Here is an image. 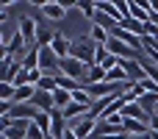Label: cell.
Returning a JSON list of instances; mask_svg holds the SVG:
<instances>
[{
    "label": "cell",
    "mask_w": 158,
    "mask_h": 139,
    "mask_svg": "<svg viewBox=\"0 0 158 139\" xmlns=\"http://www.w3.org/2000/svg\"><path fill=\"white\" fill-rule=\"evenodd\" d=\"M94 50H97V45L92 42V36L89 33H83V36H75L72 39V59H78L81 64H86V67H92L94 64Z\"/></svg>",
    "instance_id": "cell-1"
},
{
    "label": "cell",
    "mask_w": 158,
    "mask_h": 139,
    "mask_svg": "<svg viewBox=\"0 0 158 139\" xmlns=\"http://www.w3.org/2000/svg\"><path fill=\"white\" fill-rule=\"evenodd\" d=\"M31 3L39 6L47 20H56V22L58 20H67V8H69L67 3H58V0H31Z\"/></svg>",
    "instance_id": "cell-2"
},
{
    "label": "cell",
    "mask_w": 158,
    "mask_h": 139,
    "mask_svg": "<svg viewBox=\"0 0 158 139\" xmlns=\"http://www.w3.org/2000/svg\"><path fill=\"white\" fill-rule=\"evenodd\" d=\"M58 70H61L58 75L75 78V81H81V84H83V78H86V70H89V67H86V64H81L78 59H72V56H69V59H61V61H58Z\"/></svg>",
    "instance_id": "cell-3"
},
{
    "label": "cell",
    "mask_w": 158,
    "mask_h": 139,
    "mask_svg": "<svg viewBox=\"0 0 158 139\" xmlns=\"http://www.w3.org/2000/svg\"><path fill=\"white\" fill-rule=\"evenodd\" d=\"M69 128H72V131L78 134V139H92V137H94V128H97V120L86 114V117L75 120V123H72Z\"/></svg>",
    "instance_id": "cell-4"
},
{
    "label": "cell",
    "mask_w": 158,
    "mask_h": 139,
    "mask_svg": "<svg viewBox=\"0 0 158 139\" xmlns=\"http://www.w3.org/2000/svg\"><path fill=\"white\" fill-rule=\"evenodd\" d=\"M106 47H108V53H111L114 59H136V56H139V53H136L133 47H128V45H125L122 39H114V36H111V39L106 42Z\"/></svg>",
    "instance_id": "cell-5"
},
{
    "label": "cell",
    "mask_w": 158,
    "mask_h": 139,
    "mask_svg": "<svg viewBox=\"0 0 158 139\" xmlns=\"http://www.w3.org/2000/svg\"><path fill=\"white\" fill-rule=\"evenodd\" d=\"M19 33L25 36L28 47H36V33H39V22L33 17H22L19 20Z\"/></svg>",
    "instance_id": "cell-6"
},
{
    "label": "cell",
    "mask_w": 158,
    "mask_h": 139,
    "mask_svg": "<svg viewBox=\"0 0 158 139\" xmlns=\"http://www.w3.org/2000/svg\"><path fill=\"white\" fill-rule=\"evenodd\" d=\"M111 36H114V39H122V42H125L128 47H133L136 53L142 50V39H139L136 33H131V31H125V28H119V25H117V28L111 31Z\"/></svg>",
    "instance_id": "cell-7"
},
{
    "label": "cell",
    "mask_w": 158,
    "mask_h": 139,
    "mask_svg": "<svg viewBox=\"0 0 158 139\" xmlns=\"http://www.w3.org/2000/svg\"><path fill=\"white\" fill-rule=\"evenodd\" d=\"M53 53L58 56V59H69V53H72V39H67L64 33H56V39H53Z\"/></svg>",
    "instance_id": "cell-8"
},
{
    "label": "cell",
    "mask_w": 158,
    "mask_h": 139,
    "mask_svg": "<svg viewBox=\"0 0 158 139\" xmlns=\"http://www.w3.org/2000/svg\"><path fill=\"white\" fill-rule=\"evenodd\" d=\"M128 6H131V17H133V20H139V22H144V25H147V22H153L150 3H133V0H131Z\"/></svg>",
    "instance_id": "cell-9"
},
{
    "label": "cell",
    "mask_w": 158,
    "mask_h": 139,
    "mask_svg": "<svg viewBox=\"0 0 158 139\" xmlns=\"http://www.w3.org/2000/svg\"><path fill=\"white\" fill-rule=\"evenodd\" d=\"M122 117H128V120H139V123H147V125H150V114H147L139 103H128V106L122 109Z\"/></svg>",
    "instance_id": "cell-10"
},
{
    "label": "cell",
    "mask_w": 158,
    "mask_h": 139,
    "mask_svg": "<svg viewBox=\"0 0 158 139\" xmlns=\"http://www.w3.org/2000/svg\"><path fill=\"white\" fill-rule=\"evenodd\" d=\"M106 75H108V70H106V67H100V64H92V67L86 70L83 86H89V84H103V81H106Z\"/></svg>",
    "instance_id": "cell-11"
},
{
    "label": "cell",
    "mask_w": 158,
    "mask_h": 139,
    "mask_svg": "<svg viewBox=\"0 0 158 139\" xmlns=\"http://www.w3.org/2000/svg\"><path fill=\"white\" fill-rule=\"evenodd\" d=\"M33 106L39 109V111H56V100H53V95L50 92H36V98H33Z\"/></svg>",
    "instance_id": "cell-12"
},
{
    "label": "cell",
    "mask_w": 158,
    "mask_h": 139,
    "mask_svg": "<svg viewBox=\"0 0 158 139\" xmlns=\"http://www.w3.org/2000/svg\"><path fill=\"white\" fill-rule=\"evenodd\" d=\"M94 6H97V11L108 14L114 22H122V14H119V6H117V3H108V0H97Z\"/></svg>",
    "instance_id": "cell-13"
},
{
    "label": "cell",
    "mask_w": 158,
    "mask_h": 139,
    "mask_svg": "<svg viewBox=\"0 0 158 139\" xmlns=\"http://www.w3.org/2000/svg\"><path fill=\"white\" fill-rule=\"evenodd\" d=\"M122 128H125V134H136V137H142V134H150V125H147V123H139V120H128V117H125Z\"/></svg>",
    "instance_id": "cell-14"
},
{
    "label": "cell",
    "mask_w": 158,
    "mask_h": 139,
    "mask_svg": "<svg viewBox=\"0 0 158 139\" xmlns=\"http://www.w3.org/2000/svg\"><path fill=\"white\" fill-rule=\"evenodd\" d=\"M142 95H144V89H142V84H133V81H128V89H125V103H139L142 100Z\"/></svg>",
    "instance_id": "cell-15"
},
{
    "label": "cell",
    "mask_w": 158,
    "mask_h": 139,
    "mask_svg": "<svg viewBox=\"0 0 158 139\" xmlns=\"http://www.w3.org/2000/svg\"><path fill=\"white\" fill-rule=\"evenodd\" d=\"M19 61H22V67H25L28 72H31V70H39V47H31Z\"/></svg>",
    "instance_id": "cell-16"
},
{
    "label": "cell",
    "mask_w": 158,
    "mask_h": 139,
    "mask_svg": "<svg viewBox=\"0 0 158 139\" xmlns=\"http://www.w3.org/2000/svg\"><path fill=\"white\" fill-rule=\"evenodd\" d=\"M119 28H125V31H131V33H136L139 39L144 36V22H139V20H133V17H128V20H122V22H119Z\"/></svg>",
    "instance_id": "cell-17"
},
{
    "label": "cell",
    "mask_w": 158,
    "mask_h": 139,
    "mask_svg": "<svg viewBox=\"0 0 158 139\" xmlns=\"http://www.w3.org/2000/svg\"><path fill=\"white\" fill-rule=\"evenodd\" d=\"M89 36H92L94 45H106V42L111 39V33H108L106 28H100V25H89Z\"/></svg>",
    "instance_id": "cell-18"
},
{
    "label": "cell",
    "mask_w": 158,
    "mask_h": 139,
    "mask_svg": "<svg viewBox=\"0 0 158 139\" xmlns=\"http://www.w3.org/2000/svg\"><path fill=\"white\" fill-rule=\"evenodd\" d=\"M53 100H56V109H61V111H64V109L72 103V92H67V89H61V86H58V89L53 92Z\"/></svg>",
    "instance_id": "cell-19"
},
{
    "label": "cell",
    "mask_w": 158,
    "mask_h": 139,
    "mask_svg": "<svg viewBox=\"0 0 158 139\" xmlns=\"http://www.w3.org/2000/svg\"><path fill=\"white\" fill-rule=\"evenodd\" d=\"M92 25H100V28H106V31L111 33V31H114V28H117L119 22H114V20H111L108 14H103V11H97V14H94V20H92Z\"/></svg>",
    "instance_id": "cell-20"
},
{
    "label": "cell",
    "mask_w": 158,
    "mask_h": 139,
    "mask_svg": "<svg viewBox=\"0 0 158 139\" xmlns=\"http://www.w3.org/2000/svg\"><path fill=\"white\" fill-rule=\"evenodd\" d=\"M14 98H17V86L0 81V103H14Z\"/></svg>",
    "instance_id": "cell-21"
},
{
    "label": "cell",
    "mask_w": 158,
    "mask_h": 139,
    "mask_svg": "<svg viewBox=\"0 0 158 139\" xmlns=\"http://www.w3.org/2000/svg\"><path fill=\"white\" fill-rule=\"evenodd\" d=\"M56 84L61 86V89H67V92H78L83 84L81 81H75V78H67V75H56Z\"/></svg>",
    "instance_id": "cell-22"
},
{
    "label": "cell",
    "mask_w": 158,
    "mask_h": 139,
    "mask_svg": "<svg viewBox=\"0 0 158 139\" xmlns=\"http://www.w3.org/2000/svg\"><path fill=\"white\" fill-rule=\"evenodd\" d=\"M75 8H81V14H83L89 22H92V20H94V14H97V6H94V3H86V0H78V3H75Z\"/></svg>",
    "instance_id": "cell-23"
},
{
    "label": "cell",
    "mask_w": 158,
    "mask_h": 139,
    "mask_svg": "<svg viewBox=\"0 0 158 139\" xmlns=\"http://www.w3.org/2000/svg\"><path fill=\"white\" fill-rule=\"evenodd\" d=\"M72 103H81V106H89V109L94 106V100H92V95H89V92H86L83 86H81L78 92H72Z\"/></svg>",
    "instance_id": "cell-24"
},
{
    "label": "cell",
    "mask_w": 158,
    "mask_h": 139,
    "mask_svg": "<svg viewBox=\"0 0 158 139\" xmlns=\"http://www.w3.org/2000/svg\"><path fill=\"white\" fill-rule=\"evenodd\" d=\"M36 89H42V92H50V95H53V92L58 89V84H56V78H53V75H44V78L39 81V86H36Z\"/></svg>",
    "instance_id": "cell-25"
},
{
    "label": "cell",
    "mask_w": 158,
    "mask_h": 139,
    "mask_svg": "<svg viewBox=\"0 0 158 139\" xmlns=\"http://www.w3.org/2000/svg\"><path fill=\"white\" fill-rule=\"evenodd\" d=\"M108 56H111V53H108V47H106V45H97V50H94V64H100V67H103V64L108 61Z\"/></svg>",
    "instance_id": "cell-26"
},
{
    "label": "cell",
    "mask_w": 158,
    "mask_h": 139,
    "mask_svg": "<svg viewBox=\"0 0 158 139\" xmlns=\"http://www.w3.org/2000/svg\"><path fill=\"white\" fill-rule=\"evenodd\" d=\"M139 84H142L144 92H158V84L153 81V78H144V81H139Z\"/></svg>",
    "instance_id": "cell-27"
},
{
    "label": "cell",
    "mask_w": 158,
    "mask_h": 139,
    "mask_svg": "<svg viewBox=\"0 0 158 139\" xmlns=\"http://www.w3.org/2000/svg\"><path fill=\"white\" fill-rule=\"evenodd\" d=\"M125 139H153V134H142V137H136V134H128Z\"/></svg>",
    "instance_id": "cell-28"
},
{
    "label": "cell",
    "mask_w": 158,
    "mask_h": 139,
    "mask_svg": "<svg viewBox=\"0 0 158 139\" xmlns=\"http://www.w3.org/2000/svg\"><path fill=\"white\" fill-rule=\"evenodd\" d=\"M44 139H53V137H44Z\"/></svg>",
    "instance_id": "cell-29"
}]
</instances>
